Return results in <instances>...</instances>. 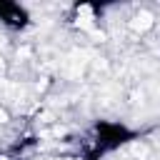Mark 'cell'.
Returning a JSON list of instances; mask_svg holds the SVG:
<instances>
[{"label": "cell", "instance_id": "1", "mask_svg": "<svg viewBox=\"0 0 160 160\" xmlns=\"http://www.w3.org/2000/svg\"><path fill=\"white\" fill-rule=\"evenodd\" d=\"M0 20L5 25H12V28H22L28 22V12L20 8V5H10V2H0Z\"/></svg>", "mask_w": 160, "mask_h": 160}]
</instances>
